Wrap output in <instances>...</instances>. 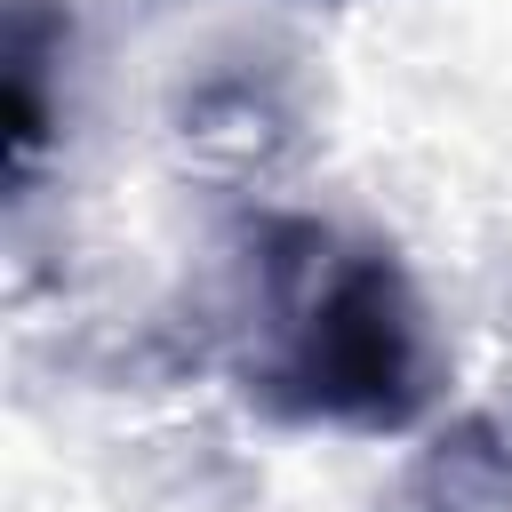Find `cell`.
Wrapping results in <instances>:
<instances>
[{
  "mask_svg": "<svg viewBox=\"0 0 512 512\" xmlns=\"http://www.w3.org/2000/svg\"><path fill=\"white\" fill-rule=\"evenodd\" d=\"M512 504V416H464L456 432H440L408 480L392 512H504Z\"/></svg>",
  "mask_w": 512,
  "mask_h": 512,
  "instance_id": "2",
  "label": "cell"
},
{
  "mask_svg": "<svg viewBox=\"0 0 512 512\" xmlns=\"http://www.w3.org/2000/svg\"><path fill=\"white\" fill-rule=\"evenodd\" d=\"M272 312L248 392L296 424L400 432L432 400V328L408 272L384 248H336L320 224H280L256 256Z\"/></svg>",
  "mask_w": 512,
  "mask_h": 512,
  "instance_id": "1",
  "label": "cell"
}]
</instances>
